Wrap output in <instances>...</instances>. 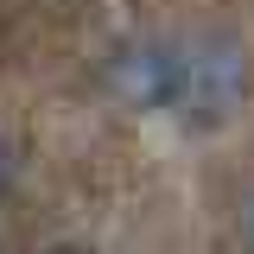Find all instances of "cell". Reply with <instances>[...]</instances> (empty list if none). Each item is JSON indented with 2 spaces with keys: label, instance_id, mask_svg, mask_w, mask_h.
I'll return each instance as SVG.
<instances>
[{
  "label": "cell",
  "instance_id": "1",
  "mask_svg": "<svg viewBox=\"0 0 254 254\" xmlns=\"http://www.w3.org/2000/svg\"><path fill=\"white\" fill-rule=\"evenodd\" d=\"M115 89L133 95V102H153V108H178V95H185V51H172V45H133L115 58Z\"/></svg>",
  "mask_w": 254,
  "mask_h": 254
},
{
  "label": "cell",
  "instance_id": "2",
  "mask_svg": "<svg viewBox=\"0 0 254 254\" xmlns=\"http://www.w3.org/2000/svg\"><path fill=\"white\" fill-rule=\"evenodd\" d=\"M235 83H242V64L229 45H203V51H185V108L190 121H222V108L235 102Z\"/></svg>",
  "mask_w": 254,
  "mask_h": 254
},
{
  "label": "cell",
  "instance_id": "3",
  "mask_svg": "<svg viewBox=\"0 0 254 254\" xmlns=\"http://www.w3.org/2000/svg\"><path fill=\"white\" fill-rule=\"evenodd\" d=\"M13 172H19V146H13V140H0V190L13 185Z\"/></svg>",
  "mask_w": 254,
  "mask_h": 254
},
{
  "label": "cell",
  "instance_id": "4",
  "mask_svg": "<svg viewBox=\"0 0 254 254\" xmlns=\"http://www.w3.org/2000/svg\"><path fill=\"white\" fill-rule=\"evenodd\" d=\"M51 254H83V248H51Z\"/></svg>",
  "mask_w": 254,
  "mask_h": 254
}]
</instances>
